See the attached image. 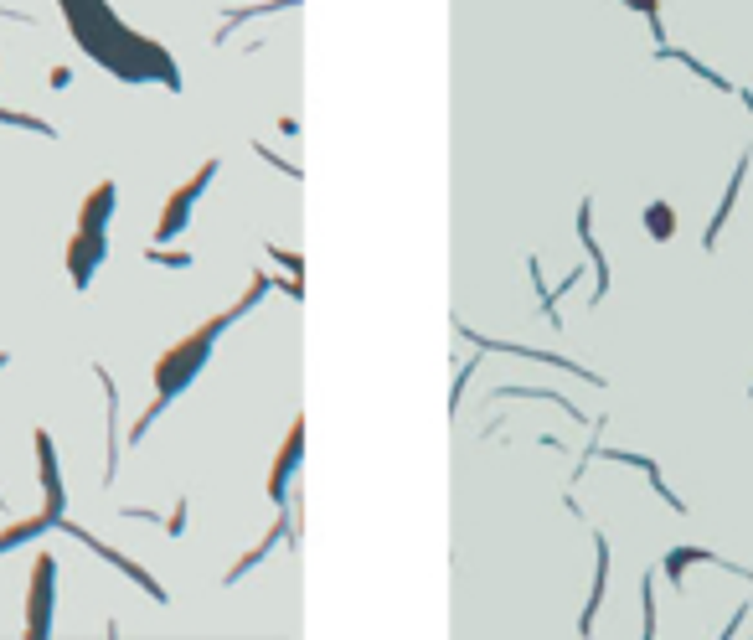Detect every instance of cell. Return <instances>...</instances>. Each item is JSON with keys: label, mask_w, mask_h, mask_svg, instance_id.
<instances>
[{"label": "cell", "mask_w": 753, "mask_h": 640, "mask_svg": "<svg viewBox=\"0 0 753 640\" xmlns=\"http://www.w3.org/2000/svg\"><path fill=\"white\" fill-rule=\"evenodd\" d=\"M748 160H753V150H743V155H738L733 181H728V192H722V202H718V217H712V223H707V233H702V248H718L722 227H728V217H733V207H738V192H743V181H748Z\"/></svg>", "instance_id": "6"}, {"label": "cell", "mask_w": 753, "mask_h": 640, "mask_svg": "<svg viewBox=\"0 0 753 640\" xmlns=\"http://www.w3.org/2000/svg\"><path fill=\"white\" fill-rule=\"evenodd\" d=\"M150 264H165V269H186V264H192V254H165V248H150Z\"/></svg>", "instance_id": "13"}, {"label": "cell", "mask_w": 753, "mask_h": 640, "mask_svg": "<svg viewBox=\"0 0 753 640\" xmlns=\"http://www.w3.org/2000/svg\"><path fill=\"white\" fill-rule=\"evenodd\" d=\"M57 527H67V532H73V537H78V543H88V553H98V558H104V563H114L119 574H129V578H134V584H140L144 594H150V599H155V605H165V589H161V584H155V578H150V574H144V568H140V563H134V558H124V553H119V547H109V543H98L94 532L73 527L67 516H63V522H57Z\"/></svg>", "instance_id": "4"}, {"label": "cell", "mask_w": 753, "mask_h": 640, "mask_svg": "<svg viewBox=\"0 0 753 640\" xmlns=\"http://www.w3.org/2000/svg\"><path fill=\"white\" fill-rule=\"evenodd\" d=\"M212 176H217V160H207V165H202V171H196V176L186 181V186L171 196V202H165V212H161V238H176V233H186V227H192V207H196V196L212 186Z\"/></svg>", "instance_id": "2"}, {"label": "cell", "mask_w": 753, "mask_h": 640, "mask_svg": "<svg viewBox=\"0 0 753 640\" xmlns=\"http://www.w3.org/2000/svg\"><path fill=\"white\" fill-rule=\"evenodd\" d=\"M593 202L583 196V207H578V238H583V254H589V264H593V274H599V285H593V305L609 295V258H604V248H599V238H593Z\"/></svg>", "instance_id": "7"}, {"label": "cell", "mask_w": 753, "mask_h": 640, "mask_svg": "<svg viewBox=\"0 0 753 640\" xmlns=\"http://www.w3.org/2000/svg\"><path fill=\"white\" fill-rule=\"evenodd\" d=\"M165 532H171V537H181V532H186V501H181L176 512H171V522H165Z\"/></svg>", "instance_id": "15"}, {"label": "cell", "mask_w": 753, "mask_h": 640, "mask_svg": "<svg viewBox=\"0 0 753 640\" xmlns=\"http://www.w3.org/2000/svg\"><path fill=\"white\" fill-rule=\"evenodd\" d=\"M52 578H57V563L42 553L32 563V599H26V635H52Z\"/></svg>", "instance_id": "3"}, {"label": "cell", "mask_w": 753, "mask_h": 640, "mask_svg": "<svg viewBox=\"0 0 753 640\" xmlns=\"http://www.w3.org/2000/svg\"><path fill=\"white\" fill-rule=\"evenodd\" d=\"M645 227H650V238H671L676 233V212L671 207H660V202H650V207H645Z\"/></svg>", "instance_id": "11"}, {"label": "cell", "mask_w": 753, "mask_h": 640, "mask_svg": "<svg viewBox=\"0 0 753 640\" xmlns=\"http://www.w3.org/2000/svg\"><path fill=\"white\" fill-rule=\"evenodd\" d=\"M593 553H599V563H593V594H589V605H583V615H578V635H589V630H593L599 605H604V584H609V543H604V537H593Z\"/></svg>", "instance_id": "8"}, {"label": "cell", "mask_w": 753, "mask_h": 640, "mask_svg": "<svg viewBox=\"0 0 753 640\" xmlns=\"http://www.w3.org/2000/svg\"><path fill=\"white\" fill-rule=\"evenodd\" d=\"M94 377L104 383V398H109V470H104V485H114V475H119V387L104 367H94Z\"/></svg>", "instance_id": "9"}, {"label": "cell", "mask_w": 753, "mask_h": 640, "mask_svg": "<svg viewBox=\"0 0 753 640\" xmlns=\"http://www.w3.org/2000/svg\"><path fill=\"white\" fill-rule=\"evenodd\" d=\"M269 258H273V264H284L294 279H300V269H305V258H300V254H289V248H273V243H269Z\"/></svg>", "instance_id": "14"}, {"label": "cell", "mask_w": 753, "mask_h": 640, "mask_svg": "<svg viewBox=\"0 0 753 640\" xmlns=\"http://www.w3.org/2000/svg\"><path fill=\"white\" fill-rule=\"evenodd\" d=\"M300 449H305V424L294 418V429H289L284 449H279V460H273V475H269L273 506H284V501H289V475H294V465H300Z\"/></svg>", "instance_id": "5"}, {"label": "cell", "mask_w": 753, "mask_h": 640, "mask_svg": "<svg viewBox=\"0 0 753 640\" xmlns=\"http://www.w3.org/2000/svg\"><path fill=\"white\" fill-rule=\"evenodd\" d=\"M253 150H258V155H263V160H269L273 171H284V176H294V181H300V165H294V160L273 155V150H269V145H263V140H253Z\"/></svg>", "instance_id": "12"}, {"label": "cell", "mask_w": 753, "mask_h": 640, "mask_svg": "<svg viewBox=\"0 0 753 640\" xmlns=\"http://www.w3.org/2000/svg\"><path fill=\"white\" fill-rule=\"evenodd\" d=\"M227 325H233V310H227V315H217V320H207L192 341H181V346H171V352L161 356V367H155V387H161V398L150 403V408L140 414V424L129 429V445H140L144 434H150V424L161 418V408H171V398H176V393H186V383L202 372V362L212 356V341L223 336Z\"/></svg>", "instance_id": "1"}, {"label": "cell", "mask_w": 753, "mask_h": 640, "mask_svg": "<svg viewBox=\"0 0 753 640\" xmlns=\"http://www.w3.org/2000/svg\"><path fill=\"white\" fill-rule=\"evenodd\" d=\"M300 0H263V5H233L227 11V21H223V32H217V42H227V36L238 32L243 21H253V16H269V11H294Z\"/></svg>", "instance_id": "10"}]
</instances>
